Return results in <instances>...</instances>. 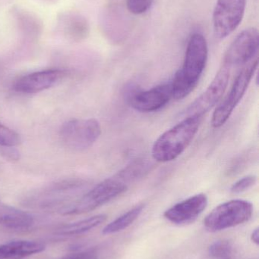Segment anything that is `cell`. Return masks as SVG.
<instances>
[{
    "label": "cell",
    "mask_w": 259,
    "mask_h": 259,
    "mask_svg": "<svg viewBox=\"0 0 259 259\" xmlns=\"http://www.w3.org/2000/svg\"><path fill=\"white\" fill-rule=\"evenodd\" d=\"M208 44L203 35L195 33L190 38L182 68L171 82L173 99L182 100L199 84L208 61Z\"/></svg>",
    "instance_id": "1"
},
{
    "label": "cell",
    "mask_w": 259,
    "mask_h": 259,
    "mask_svg": "<svg viewBox=\"0 0 259 259\" xmlns=\"http://www.w3.org/2000/svg\"><path fill=\"white\" fill-rule=\"evenodd\" d=\"M204 117H186L180 122L163 133L154 143L152 156L158 162L176 159L194 140Z\"/></svg>",
    "instance_id": "2"
},
{
    "label": "cell",
    "mask_w": 259,
    "mask_h": 259,
    "mask_svg": "<svg viewBox=\"0 0 259 259\" xmlns=\"http://www.w3.org/2000/svg\"><path fill=\"white\" fill-rule=\"evenodd\" d=\"M253 205L249 201L234 199L214 208L204 220L210 232H217L249 222L253 214Z\"/></svg>",
    "instance_id": "3"
},
{
    "label": "cell",
    "mask_w": 259,
    "mask_h": 259,
    "mask_svg": "<svg viewBox=\"0 0 259 259\" xmlns=\"http://www.w3.org/2000/svg\"><path fill=\"white\" fill-rule=\"evenodd\" d=\"M127 189L128 184L115 176L108 178L85 193L75 203L64 208L62 213L70 215L89 212L118 197Z\"/></svg>",
    "instance_id": "4"
},
{
    "label": "cell",
    "mask_w": 259,
    "mask_h": 259,
    "mask_svg": "<svg viewBox=\"0 0 259 259\" xmlns=\"http://www.w3.org/2000/svg\"><path fill=\"white\" fill-rule=\"evenodd\" d=\"M258 66V59H256L239 71L229 94L216 108L213 113L211 118V125L213 127L219 128L226 124L234 109L246 94Z\"/></svg>",
    "instance_id": "5"
},
{
    "label": "cell",
    "mask_w": 259,
    "mask_h": 259,
    "mask_svg": "<svg viewBox=\"0 0 259 259\" xmlns=\"http://www.w3.org/2000/svg\"><path fill=\"white\" fill-rule=\"evenodd\" d=\"M259 33L255 27L246 29L240 33L228 48L223 63L232 71H240L249 62L258 59Z\"/></svg>",
    "instance_id": "6"
},
{
    "label": "cell",
    "mask_w": 259,
    "mask_h": 259,
    "mask_svg": "<svg viewBox=\"0 0 259 259\" xmlns=\"http://www.w3.org/2000/svg\"><path fill=\"white\" fill-rule=\"evenodd\" d=\"M100 134V123L94 118L70 120L60 130V137L64 144L76 151H84L91 147Z\"/></svg>",
    "instance_id": "7"
},
{
    "label": "cell",
    "mask_w": 259,
    "mask_h": 259,
    "mask_svg": "<svg viewBox=\"0 0 259 259\" xmlns=\"http://www.w3.org/2000/svg\"><path fill=\"white\" fill-rule=\"evenodd\" d=\"M231 74V69L222 65L209 86L189 106L184 115L187 117H204L208 113L223 97L228 88Z\"/></svg>",
    "instance_id": "8"
},
{
    "label": "cell",
    "mask_w": 259,
    "mask_h": 259,
    "mask_svg": "<svg viewBox=\"0 0 259 259\" xmlns=\"http://www.w3.org/2000/svg\"><path fill=\"white\" fill-rule=\"evenodd\" d=\"M246 3V0H217L213 15L214 34L217 38H226L238 27L244 15Z\"/></svg>",
    "instance_id": "9"
},
{
    "label": "cell",
    "mask_w": 259,
    "mask_h": 259,
    "mask_svg": "<svg viewBox=\"0 0 259 259\" xmlns=\"http://www.w3.org/2000/svg\"><path fill=\"white\" fill-rule=\"evenodd\" d=\"M173 99L171 83L158 85L147 91H129L127 100L134 110L141 113L158 112Z\"/></svg>",
    "instance_id": "10"
},
{
    "label": "cell",
    "mask_w": 259,
    "mask_h": 259,
    "mask_svg": "<svg viewBox=\"0 0 259 259\" xmlns=\"http://www.w3.org/2000/svg\"><path fill=\"white\" fill-rule=\"evenodd\" d=\"M68 73L61 69L36 71L18 78L14 83L13 89L20 94L40 93L57 84L67 77Z\"/></svg>",
    "instance_id": "11"
},
{
    "label": "cell",
    "mask_w": 259,
    "mask_h": 259,
    "mask_svg": "<svg viewBox=\"0 0 259 259\" xmlns=\"http://www.w3.org/2000/svg\"><path fill=\"white\" fill-rule=\"evenodd\" d=\"M208 203V196L204 193H199L175 204L166 210L164 216L174 225L190 224L205 211Z\"/></svg>",
    "instance_id": "12"
},
{
    "label": "cell",
    "mask_w": 259,
    "mask_h": 259,
    "mask_svg": "<svg viewBox=\"0 0 259 259\" xmlns=\"http://www.w3.org/2000/svg\"><path fill=\"white\" fill-rule=\"evenodd\" d=\"M33 216L0 201V225L10 229L24 230L33 225Z\"/></svg>",
    "instance_id": "13"
},
{
    "label": "cell",
    "mask_w": 259,
    "mask_h": 259,
    "mask_svg": "<svg viewBox=\"0 0 259 259\" xmlns=\"http://www.w3.org/2000/svg\"><path fill=\"white\" fill-rule=\"evenodd\" d=\"M44 243L28 240H17L0 246V258H21L45 250Z\"/></svg>",
    "instance_id": "14"
},
{
    "label": "cell",
    "mask_w": 259,
    "mask_h": 259,
    "mask_svg": "<svg viewBox=\"0 0 259 259\" xmlns=\"http://www.w3.org/2000/svg\"><path fill=\"white\" fill-rule=\"evenodd\" d=\"M106 219L107 216L106 214H97L75 223L64 225L57 229L56 234L59 236L79 235L100 226L106 222Z\"/></svg>",
    "instance_id": "15"
},
{
    "label": "cell",
    "mask_w": 259,
    "mask_h": 259,
    "mask_svg": "<svg viewBox=\"0 0 259 259\" xmlns=\"http://www.w3.org/2000/svg\"><path fill=\"white\" fill-rule=\"evenodd\" d=\"M144 208V205L143 204L136 205L134 208H131L130 210L126 211L120 217L113 221L109 225H106L103 228V234L105 235H109V234H116V233L124 231L125 229L132 225L139 217Z\"/></svg>",
    "instance_id": "16"
},
{
    "label": "cell",
    "mask_w": 259,
    "mask_h": 259,
    "mask_svg": "<svg viewBox=\"0 0 259 259\" xmlns=\"http://www.w3.org/2000/svg\"><path fill=\"white\" fill-rule=\"evenodd\" d=\"M152 167V163L147 159H138L131 163L121 171L115 175L116 178L128 184L131 181H136L149 173Z\"/></svg>",
    "instance_id": "17"
},
{
    "label": "cell",
    "mask_w": 259,
    "mask_h": 259,
    "mask_svg": "<svg viewBox=\"0 0 259 259\" xmlns=\"http://www.w3.org/2000/svg\"><path fill=\"white\" fill-rule=\"evenodd\" d=\"M233 246L228 240H219L210 246L209 254L214 259H231Z\"/></svg>",
    "instance_id": "18"
},
{
    "label": "cell",
    "mask_w": 259,
    "mask_h": 259,
    "mask_svg": "<svg viewBox=\"0 0 259 259\" xmlns=\"http://www.w3.org/2000/svg\"><path fill=\"white\" fill-rule=\"evenodd\" d=\"M19 134L13 130L6 127L0 121V146L14 147L21 143Z\"/></svg>",
    "instance_id": "19"
},
{
    "label": "cell",
    "mask_w": 259,
    "mask_h": 259,
    "mask_svg": "<svg viewBox=\"0 0 259 259\" xmlns=\"http://www.w3.org/2000/svg\"><path fill=\"white\" fill-rule=\"evenodd\" d=\"M256 182L257 178L255 175H248V176L243 177L233 184L231 191L236 194L243 193V192L252 188L253 186L255 185Z\"/></svg>",
    "instance_id": "20"
},
{
    "label": "cell",
    "mask_w": 259,
    "mask_h": 259,
    "mask_svg": "<svg viewBox=\"0 0 259 259\" xmlns=\"http://www.w3.org/2000/svg\"><path fill=\"white\" fill-rule=\"evenodd\" d=\"M154 0H127L126 6L128 10L134 15H141L147 12Z\"/></svg>",
    "instance_id": "21"
},
{
    "label": "cell",
    "mask_w": 259,
    "mask_h": 259,
    "mask_svg": "<svg viewBox=\"0 0 259 259\" xmlns=\"http://www.w3.org/2000/svg\"><path fill=\"white\" fill-rule=\"evenodd\" d=\"M62 259H98L95 252L92 251H85V252L73 253Z\"/></svg>",
    "instance_id": "22"
},
{
    "label": "cell",
    "mask_w": 259,
    "mask_h": 259,
    "mask_svg": "<svg viewBox=\"0 0 259 259\" xmlns=\"http://www.w3.org/2000/svg\"><path fill=\"white\" fill-rule=\"evenodd\" d=\"M251 240L255 243L256 245L259 244V231L258 228H256L255 231L252 232V235H251Z\"/></svg>",
    "instance_id": "23"
}]
</instances>
